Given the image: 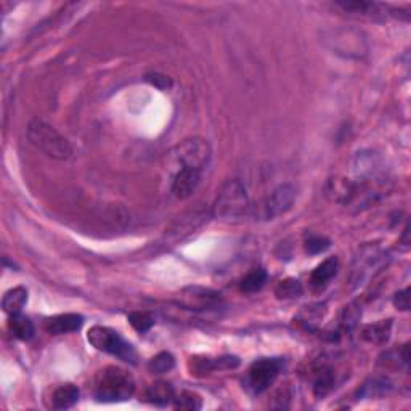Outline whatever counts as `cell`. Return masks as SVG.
Returning <instances> with one entry per match:
<instances>
[{"mask_svg":"<svg viewBox=\"0 0 411 411\" xmlns=\"http://www.w3.org/2000/svg\"><path fill=\"white\" fill-rule=\"evenodd\" d=\"M251 202L246 186L241 180L231 179L222 185L212 206L214 219L222 222H236L251 212Z\"/></svg>","mask_w":411,"mask_h":411,"instance_id":"obj_1","label":"cell"},{"mask_svg":"<svg viewBox=\"0 0 411 411\" xmlns=\"http://www.w3.org/2000/svg\"><path fill=\"white\" fill-rule=\"evenodd\" d=\"M135 390L134 378L124 369L108 367L98 374L95 385V399L101 403L125 402Z\"/></svg>","mask_w":411,"mask_h":411,"instance_id":"obj_2","label":"cell"},{"mask_svg":"<svg viewBox=\"0 0 411 411\" xmlns=\"http://www.w3.org/2000/svg\"><path fill=\"white\" fill-rule=\"evenodd\" d=\"M28 139L35 148L42 151L50 158L66 161L73 155L69 141L57 129L40 119H34L28 125Z\"/></svg>","mask_w":411,"mask_h":411,"instance_id":"obj_3","label":"cell"},{"mask_svg":"<svg viewBox=\"0 0 411 411\" xmlns=\"http://www.w3.org/2000/svg\"><path fill=\"white\" fill-rule=\"evenodd\" d=\"M323 42L333 53L341 55L344 58L362 60L368 53L367 37L357 29H331L323 34Z\"/></svg>","mask_w":411,"mask_h":411,"instance_id":"obj_4","label":"cell"},{"mask_svg":"<svg viewBox=\"0 0 411 411\" xmlns=\"http://www.w3.org/2000/svg\"><path fill=\"white\" fill-rule=\"evenodd\" d=\"M87 339L96 350H101V352L118 357L125 363H137L135 349L132 347L118 331H114V329L96 324V326H92L89 329Z\"/></svg>","mask_w":411,"mask_h":411,"instance_id":"obj_5","label":"cell"},{"mask_svg":"<svg viewBox=\"0 0 411 411\" xmlns=\"http://www.w3.org/2000/svg\"><path fill=\"white\" fill-rule=\"evenodd\" d=\"M387 263V254L378 245H365L353 259L352 273H350V285L358 289L367 285L371 278L383 270Z\"/></svg>","mask_w":411,"mask_h":411,"instance_id":"obj_6","label":"cell"},{"mask_svg":"<svg viewBox=\"0 0 411 411\" xmlns=\"http://www.w3.org/2000/svg\"><path fill=\"white\" fill-rule=\"evenodd\" d=\"M296 189L291 184L277 186L270 195L263 198L259 204L251 207V214L259 220H273L286 214L296 201Z\"/></svg>","mask_w":411,"mask_h":411,"instance_id":"obj_7","label":"cell"},{"mask_svg":"<svg viewBox=\"0 0 411 411\" xmlns=\"http://www.w3.org/2000/svg\"><path fill=\"white\" fill-rule=\"evenodd\" d=\"M174 156L180 167H191L202 172L212 159V148L204 139H190L177 146Z\"/></svg>","mask_w":411,"mask_h":411,"instance_id":"obj_8","label":"cell"},{"mask_svg":"<svg viewBox=\"0 0 411 411\" xmlns=\"http://www.w3.org/2000/svg\"><path fill=\"white\" fill-rule=\"evenodd\" d=\"M285 362L281 358H261L247 371V387L254 394H262L280 376Z\"/></svg>","mask_w":411,"mask_h":411,"instance_id":"obj_9","label":"cell"},{"mask_svg":"<svg viewBox=\"0 0 411 411\" xmlns=\"http://www.w3.org/2000/svg\"><path fill=\"white\" fill-rule=\"evenodd\" d=\"M180 301L189 311H214L220 306L222 297L212 289L193 286L182 291Z\"/></svg>","mask_w":411,"mask_h":411,"instance_id":"obj_10","label":"cell"},{"mask_svg":"<svg viewBox=\"0 0 411 411\" xmlns=\"http://www.w3.org/2000/svg\"><path fill=\"white\" fill-rule=\"evenodd\" d=\"M201 170L191 169V167H180L174 180H172V193L179 200H186L196 191L201 184Z\"/></svg>","mask_w":411,"mask_h":411,"instance_id":"obj_11","label":"cell"},{"mask_svg":"<svg viewBox=\"0 0 411 411\" xmlns=\"http://www.w3.org/2000/svg\"><path fill=\"white\" fill-rule=\"evenodd\" d=\"M193 360V358H191ZM240 367V358L235 355H225L219 358H195L191 362V374H207L211 371H225V369H233Z\"/></svg>","mask_w":411,"mask_h":411,"instance_id":"obj_12","label":"cell"},{"mask_svg":"<svg viewBox=\"0 0 411 411\" xmlns=\"http://www.w3.org/2000/svg\"><path fill=\"white\" fill-rule=\"evenodd\" d=\"M326 196L334 202L349 206L357 196V185L350 179H331L326 185Z\"/></svg>","mask_w":411,"mask_h":411,"instance_id":"obj_13","label":"cell"},{"mask_svg":"<svg viewBox=\"0 0 411 411\" xmlns=\"http://www.w3.org/2000/svg\"><path fill=\"white\" fill-rule=\"evenodd\" d=\"M84 324V317L78 313H63L45 320V331L50 334H68L79 331Z\"/></svg>","mask_w":411,"mask_h":411,"instance_id":"obj_14","label":"cell"},{"mask_svg":"<svg viewBox=\"0 0 411 411\" xmlns=\"http://www.w3.org/2000/svg\"><path fill=\"white\" fill-rule=\"evenodd\" d=\"M146 402H150L155 407H167V405L174 402L175 390L170 383L167 381H158V383L151 384L145 392Z\"/></svg>","mask_w":411,"mask_h":411,"instance_id":"obj_15","label":"cell"},{"mask_svg":"<svg viewBox=\"0 0 411 411\" xmlns=\"http://www.w3.org/2000/svg\"><path fill=\"white\" fill-rule=\"evenodd\" d=\"M339 270V261L338 257H328L320 265H317L315 270L311 275V285L315 289H322L328 285L329 281L336 277Z\"/></svg>","mask_w":411,"mask_h":411,"instance_id":"obj_16","label":"cell"},{"mask_svg":"<svg viewBox=\"0 0 411 411\" xmlns=\"http://www.w3.org/2000/svg\"><path fill=\"white\" fill-rule=\"evenodd\" d=\"M336 385V373L331 367H320L313 374V394L317 399H324Z\"/></svg>","mask_w":411,"mask_h":411,"instance_id":"obj_17","label":"cell"},{"mask_svg":"<svg viewBox=\"0 0 411 411\" xmlns=\"http://www.w3.org/2000/svg\"><path fill=\"white\" fill-rule=\"evenodd\" d=\"M390 390H392V383L385 378H371L368 381H365L362 384V387L358 389V399H365V400H374V399H381L384 395H387Z\"/></svg>","mask_w":411,"mask_h":411,"instance_id":"obj_18","label":"cell"},{"mask_svg":"<svg viewBox=\"0 0 411 411\" xmlns=\"http://www.w3.org/2000/svg\"><path fill=\"white\" fill-rule=\"evenodd\" d=\"M79 400V389L74 384H62L52 394V408L69 410Z\"/></svg>","mask_w":411,"mask_h":411,"instance_id":"obj_19","label":"cell"},{"mask_svg":"<svg viewBox=\"0 0 411 411\" xmlns=\"http://www.w3.org/2000/svg\"><path fill=\"white\" fill-rule=\"evenodd\" d=\"M324 315H326V307H324V304H312V306L304 307L302 311L297 313L296 322L301 324L304 329H307V331H315Z\"/></svg>","mask_w":411,"mask_h":411,"instance_id":"obj_20","label":"cell"},{"mask_svg":"<svg viewBox=\"0 0 411 411\" xmlns=\"http://www.w3.org/2000/svg\"><path fill=\"white\" fill-rule=\"evenodd\" d=\"M390 331H392V320H383V322L368 324L362 329V339L369 344H376V346H383L384 342H387L390 338Z\"/></svg>","mask_w":411,"mask_h":411,"instance_id":"obj_21","label":"cell"},{"mask_svg":"<svg viewBox=\"0 0 411 411\" xmlns=\"http://www.w3.org/2000/svg\"><path fill=\"white\" fill-rule=\"evenodd\" d=\"M28 302V291L21 286L8 289L7 292L3 294L2 299V308L5 313L8 315H15V313L21 312V308L26 306Z\"/></svg>","mask_w":411,"mask_h":411,"instance_id":"obj_22","label":"cell"},{"mask_svg":"<svg viewBox=\"0 0 411 411\" xmlns=\"http://www.w3.org/2000/svg\"><path fill=\"white\" fill-rule=\"evenodd\" d=\"M8 328L13 333V336L19 339V341H31L35 333L33 322L28 317L21 315V312L10 315Z\"/></svg>","mask_w":411,"mask_h":411,"instance_id":"obj_23","label":"cell"},{"mask_svg":"<svg viewBox=\"0 0 411 411\" xmlns=\"http://www.w3.org/2000/svg\"><path fill=\"white\" fill-rule=\"evenodd\" d=\"M304 292V288L301 285V281L296 280V278H286L278 283V286L275 289V294L278 299H285V301H291V299H297L301 297Z\"/></svg>","mask_w":411,"mask_h":411,"instance_id":"obj_24","label":"cell"},{"mask_svg":"<svg viewBox=\"0 0 411 411\" xmlns=\"http://www.w3.org/2000/svg\"><path fill=\"white\" fill-rule=\"evenodd\" d=\"M360 318H362V308L357 302H352L342 308L339 322H341V328L344 331H352L358 326Z\"/></svg>","mask_w":411,"mask_h":411,"instance_id":"obj_25","label":"cell"},{"mask_svg":"<svg viewBox=\"0 0 411 411\" xmlns=\"http://www.w3.org/2000/svg\"><path fill=\"white\" fill-rule=\"evenodd\" d=\"M267 272L263 268H256L247 273V275L243 278L241 281V291L245 292H257L259 289H262L263 285L267 283Z\"/></svg>","mask_w":411,"mask_h":411,"instance_id":"obj_26","label":"cell"},{"mask_svg":"<svg viewBox=\"0 0 411 411\" xmlns=\"http://www.w3.org/2000/svg\"><path fill=\"white\" fill-rule=\"evenodd\" d=\"M175 365V358L174 355L169 352H161L150 360L148 368L151 373L155 374H164L167 371H170Z\"/></svg>","mask_w":411,"mask_h":411,"instance_id":"obj_27","label":"cell"},{"mask_svg":"<svg viewBox=\"0 0 411 411\" xmlns=\"http://www.w3.org/2000/svg\"><path fill=\"white\" fill-rule=\"evenodd\" d=\"M202 407V400L198 394L190 392V390H184L180 395H175L174 399V408L177 410H189L195 411Z\"/></svg>","mask_w":411,"mask_h":411,"instance_id":"obj_28","label":"cell"},{"mask_svg":"<svg viewBox=\"0 0 411 411\" xmlns=\"http://www.w3.org/2000/svg\"><path fill=\"white\" fill-rule=\"evenodd\" d=\"M129 322L132 328L139 333H148L155 324V318L148 312H132L129 315Z\"/></svg>","mask_w":411,"mask_h":411,"instance_id":"obj_29","label":"cell"},{"mask_svg":"<svg viewBox=\"0 0 411 411\" xmlns=\"http://www.w3.org/2000/svg\"><path fill=\"white\" fill-rule=\"evenodd\" d=\"M331 246V241L328 238L320 236V235H311L306 240V251L311 254V256H317V254H322Z\"/></svg>","mask_w":411,"mask_h":411,"instance_id":"obj_30","label":"cell"},{"mask_svg":"<svg viewBox=\"0 0 411 411\" xmlns=\"http://www.w3.org/2000/svg\"><path fill=\"white\" fill-rule=\"evenodd\" d=\"M146 82H150L153 87L159 89V90H169L172 87V80L169 76L166 74H159V73H151L145 76Z\"/></svg>","mask_w":411,"mask_h":411,"instance_id":"obj_31","label":"cell"},{"mask_svg":"<svg viewBox=\"0 0 411 411\" xmlns=\"http://www.w3.org/2000/svg\"><path fill=\"white\" fill-rule=\"evenodd\" d=\"M394 306L399 308V311L407 312L410 311V289H403V291H399L394 296Z\"/></svg>","mask_w":411,"mask_h":411,"instance_id":"obj_32","label":"cell"}]
</instances>
